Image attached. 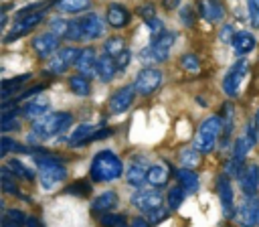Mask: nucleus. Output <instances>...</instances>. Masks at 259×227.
Wrapping results in <instances>:
<instances>
[{
    "instance_id": "nucleus-49",
    "label": "nucleus",
    "mask_w": 259,
    "mask_h": 227,
    "mask_svg": "<svg viewBox=\"0 0 259 227\" xmlns=\"http://www.w3.org/2000/svg\"><path fill=\"white\" fill-rule=\"evenodd\" d=\"M138 14L144 18V22H148V20H152V18L156 16V14H154V6H152V4H144V6H140Z\"/></svg>"
},
{
    "instance_id": "nucleus-39",
    "label": "nucleus",
    "mask_w": 259,
    "mask_h": 227,
    "mask_svg": "<svg viewBox=\"0 0 259 227\" xmlns=\"http://www.w3.org/2000/svg\"><path fill=\"white\" fill-rule=\"evenodd\" d=\"M65 193L67 195H73V197H87V195H91V184L87 180H77V182L69 184L65 188Z\"/></svg>"
},
{
    "instance_id": "nucleus-19",
    "label": "nucleus",
    "mask_w": 259,
    "mask_h": 227,
    "mask_svg": "<svg viewBox=\"0 0 259 227\" xmlns=\"http://www.w3.org/2000/svg\"><path fill=\"white\" fill-rule=\"evenodd\" d=\"M75 67L79 69V75H85V77L95 75V69H97V57H95V51H93V49H81L79 55H77Z\"/></svg>"
},
{
    "instance_id": "nucleus-56",
    "label": "nucleus",
    "mask_w": 259,
    "mask_h": 227,
    "mask_svg": "<svg viewBox=\"0 0 259 227\" xmlns=\"http://www.w3.org/2000/svg\"><path fill=\"white\" fill-rule=\"evenodd\" d=\"M164 2V6L168 8V10H174V8H178V4H180V0H162Z\"/></svg>"
},
{
    "instance_id": "nucleus-26",
    "label": "nucleus",
    "mask_w": 259,
    "mask_h": 227,
    "mask_svg": "<svg viewBox=\"0 0 259 227\" xmlns=\"http://www.w3.org/2000/svg\"><path fill=\"white\" fill-rule=\"evenodd\" d=\"M176 176H178V184L186 191V195H192L198 191V174L192 172L190 168H180L176 170Z\"/></svg>"
},
{
    "instance_id": "nucleus-34",
    "label": "nucleus",
    "mask_w": 259,
    "mask_h": 227,
    "mask_svg": "<svg viewBox=\"0 0 259 227\" xmlns=\"http://www.w3.org/2000/svg\"><path fill=\"white\" fill-rule=\"evenodd\" d=\"M26 219L22 215V211L18 209H8L4 211V217H2V227H24Z\"/></svg>"
},
{
    "instance_id": "nucleus-23",
    "label": "nucleus",
    "mask_w": 259,
    "mask_h": 227,
    "mask_svg": "<svg viewBox=\"0 0 259 227\" xmlns=\"http://www.w3.org/2000/svg\"><path fill=\"white\" fill-rule=\"evenodd\" d=\"M233 49H235V53L239 57L251 53L255 49V36L251 32H247V30H239L235 34V39H233Z\"/></svg>"
},
{
    "instance_id": "nucleus-24",
    "label": "nucleus",
    "mask_w": 259,
    "mask_h": 227,
    "mask_svg": "<svg viewBox=\"0 0 259 227\" xmlns=\"http://www.w3.org/2000/svg\"><path fill=\"white\" fill-rule=\"evenodd\" d=\"M97 132V128L95 126H91V124H81L77 130H73V134L69 136V144L71 146H83V144H87V142H93V134Z\"/></svg>"
},
{
    "instance_id": "nucleus-3",
    "label": "nucleus",
    "mask_w": 259,
    "mask_h": 227,
    "mask_svg": "<svg viewBox=\"0 0 259 227\" xmlns=\"http://www.w3.org/2000/svg\"><path fill=\"white\" fill-rule=\"evenodd\" d=\"M73 124V116L67 111H55V114H47L40 120H36L32 124V136L34 140H49L61 132H65L69 126Z\"/></svg>"
},
{
    "instance_id": "nucleus-11",
    "label": "nucleus",
    "mask_w": 259,
    "mask_h": 227,
    "mask_svg": "<svg viewBox=\"0 0 259 227\" xmlns=\"http://www.w3.org/2000/svg\"><path fill=\"white\" fill-rule=\"evenodd\" d=\"M59 45H61V36L59 34H55V32H42V34H38V36H34L32 39V49H34V53L40 57V59H47L49 55H53L57 49H59Z\"/></svg>"
},
{
    "instance_id": "nucleus-7",
    "label": "nucleus",
    "mask_w": 259,
    "mask_h": 227,
    "mask_svg": "<svg viewBox=\"0 0 259 227\" xmlns=\"http://www.w3.org/2000/svg\"><path fill=\"white\" fill-rule=\"evenodd\" d=\"M162 83V73L158 69H152V67H144L138 75H136V81H134V87L140 95H150L154 93Z\"/></svg>"
},
{
    "instance_id": "nucleus-31",
    "label": "nucleus",
    "mask_w": 259,
    "mask_h": 227,
    "mask_svg": "<svg viewBox=\"0 0 259 227\" xmlns=\"http://www.w3.org/2000/svg\"><path fill=\"white\" fill-rule=\"evenodd\" d=\"M55 6L61 12H83L91 6V0H55Z\"/></svg>"
},
{
    "instance_id": "nucleus-21",
    "label": "nucleus",
    "mask_w": 259,
    "mask_h": 227,
    "mask_svg": "<svg viewBox=\"0 0 259 227\" xmlns=\"http://www.w3.org/2000/svg\"><path fill=\"white\" fill-rule=\"evenodd\" d=\"M81 24H83V30H85V41L99 39V36L105 32V22H103L101 16H97V14L81 16Z\"/></svg>"
},
{
    "instance_id": "nucleus-35",
    "label": "nucleus",
    "mask_w": 259,
    "mask_h": 227,
    "mask_svg": "<svg viewBox=\"0 0 259 227\" xmlns=\"http://www.w3.org/2000/svg\"><path fill=\"white\" fill-rule=\"evenodd\" d=\"M65 39H69V41H85V30H83V24H81V18H75V20H69V26H67V32H65Z\"/></svg>"
},
{
    "instance_id": "nucleus-28",
    "label": "nucleus",
    "mask_w": 259,
    "mask_h": 227,
    "mask_svg": "<svg viewBox=\"0 0 259 227\" xmlns=\"http://www.w3.org/2000/svg\"><path fill=\"white\" fill-rule=\"evenodd\" d=\"M168 176H170L168 164H154L148 168V182L152 186H164L168 182Z\"/></svg>"
},
{
    "instance_id": "nucleus-29",
    "label": "nucleus",
    "mask_w": 259,
    "mask_h": 227,
    "mask_svg": "<svg viewBox=\"0 0 259 227\" xmlns=\"http://www.w3.org/2000/svg\"><path fill=\"white\" fill-rule=\"evenodd\" d=\"M223 134H221V146H227L229 144V138L233 134V118H235V109L231 103H225L223 105Z\"/></svg>"
},
{
    "instance_id": "nucleus-43",
    "label": "nucleus",
    "mask_w": 259,
    "mask_h": 227,
    "mask_svg": "<svg viewBox=\"0 0 259 227\" xmlns=\"http://www.w3.org/2000/svg\"><path fill=\"white\" fill-rule=\"evenodd\" d=\"M123 221H125V217L123 215H117V213H103L101 215V225L103 227H117Z\"/></svg>"
},
{
    "instance_id": "nucleus-18",
    "label": "nucleus",
    "mask_w": 259,
    "mask_h": 227,
    "mask_svg": "<svg viewBox=\"0 0 259 227\" xmlns=\"http://www.w3.org/2000/svg\"><path fill=\"white\" fill-rule=\"evenodd\" d=\"M117 71H119V67H117V63H115V57H111V55H107V53H103V55L97 57L95 75L99 77V81H103V83L111 81Z\"/></svg>"
},
{
    "instance_id": "nucleus-51",
    "label": "nucleus",
    "mask_w": 259,
    "mask_h": 227,
    "mask_svg": "<svg viewBox=\"0 0 259 227\" xmlns=\"http://www.w3.org/2000/svg\"><path fill=\"white\" fill-rule=\"evenodd\" d=\"M42 89H45V85H36V87H32V89H26V91H22L14 101H20V99H28V97H34V95H38V93H42Z\"/></svg>"
},
{
    "instance_id": "nucleus-45",
    "label": "nucleus",
    "mask_w": 259,
    "mask_h": 227,
    "mask_svg": "<svg viewBox=\"0 0 259 227\" xmlns=\"http://www.w3.org/2000/svg\"><path fill=\"white\" fill-rule=\"evenodd\" d=\"M166 217H168V211H166L164 207H158V209H152V211L146 213V219H148L150 223H160V221H164Z\"/></svg>"
},
{
    "instance_id": "nucleus-16",
    "label": "nucleus",
    "mask_w": 259,
    "mask_h": 227,
    "mask_svg": "<svg viewBox=\"0 0 259 227\" xmlns=\"http://www.w3.org/2000/svg\"><path fill=\"white\" fill-rule=\"evenodd\" d=\"M134 95H136V87H134V85L119 87V89L111 95V99H109V107H111V111H113V114H121V111H125V109L132 105Z\"/></svg>"
},
{
    "instance_id": "nucleus-1",
    "label": "nucleus",
    "mask_w": 259,
    "mask_h": 227,
    "mask_svg": "<svg viewBox=\"0 0 259 227\" xmlns=\"http://www.w3.org/2000/svg\"><path fill=\"white\" fill-rule=\"evenodd\" d=\"M34 162H36V166H38V178H40L42 188L51 191V188H55L59 182L65 180L67 168H65V164H63V158H61V156L49 154V152H40V154H34Z\"/></svg>"
},
{
    "instance_id": "nucleus-54",
    "label": "nucleus",
    "mask_w": 259,
    "mask_h": 227,
    "mask_svg": "<svg viewBox=\"0 0 259 227\" xmlns=\"http://www.w3.org/2000/svg\"><path fill=\"white\" fill-rule=\"evenodd\" d=\"M152 223L146 219V217H134L132 219V223H130V227H150Z\"/></svg>"
},
{
    "instance_id": "nucleus-25",
    "label": "nucleus",
    "mask_w": 259,
    "mask_h": 227,
    "mask_svg": "<svg viewBox=\"0 0 259 227\" xmlns=\"http://www.w3.org/2000/svg\"><path fill=\"white\" fill-rule=\"evenodd\" d=\"M107 22L113 28H121L130 22V12L121 4H109L107 6Z\"/></svg>"
},
{
    "instance_id": "nucleus-52",
    "label": "nucleus",
    "mask_w": 259,
    "mask_h": 227,
    "mask_svg": "<svg viewBox=\"0 0 259 227\" xmlns=\"http://www.w3.org/2000/svg\"><path fill=\"white\" fill-rule=\"evenodd\" d=\"M14 144H16L14 140H10L8 136H2V140H0V146H2L0 148V156H6L8 150H14Z\"/></svg>"
},
{
    "instance_id": "nucleus-13",
    "label": "nucleus",
    "mask_w": 259,
    "mask_h": 227,
    "mask_svg": "<svg viewBox=\"0 0 259 227\" xmlns=\"http://www.w3.org/2000/svg\"><path fill=\"white\" fill-rule=\"evenodd\" d=\"M132 203H134L140 211L148 213V211H152V209L162 207V195H160L158 191H154V188L138 191V193H134V195H132Z\"/></svg>"
},
{
    "instance_id": "nucleus-15",
    "label": "nucleus",
    "mask_w": 259,
    "mask_h": 227,
    "mask_svg": "<svg viewBox=\"0 0 259 227\" xmlns=\"http://www.w3.org/2000/svg\"><path fill=\"white\" fill-rule=\"evenodd\" d=\"M239 219L243 227H253L259 223V197H247L239 207Z\"/></svg>"
},
{
    "instance_id": "nucleus-5",
    "label": "nucleus",
    "mask_w": 259,
    "mask_h": 227,
    "mask_svg": "<svg viewBox=\"0 0 259 227\" xmlns=\"http://www.w3.org/2000/svg\"><path fill=\"white\" fill-rule=\"evenodd\" d=\"M45 14H47V8H40V10H36V12L24 14V16H16V20H14V24H12L10 32L4 36V41H6V43H12L14 39H20L22 34L30 32L36 24H40V22H42Z\"/></svg>"
},
{
    "instance_id": "nucleus-53",
    "label": "nucleus",
    "mask_w": 259,
    "mask_h": 227,
    "mask_svg": "<svg viewBox=\"0 0 259 227\" xmlns=\"http://www.w3.org/2000/svg\"><path fill=\"white\" fill-rule=\"evenodd\" d=\"M0 126H2V132H10V130H18V128H20V122H18L16 118H12V120L0 122Z\"/></svg>"
},
{
    "instance_id": "nucleus-9",
    "label": "nucleus",
    "mask_w": 259,
    "mask_h": 227,
    "mask_svg": "<svg viewBox=\"0 0 259 227\" xmlns=\"http://www.w3.org/2000/svg\"><path fill=\"white\" fill-rule=\"evenodd\" d=\"M217 193H219V199H221V207H223V215L227 219H233L235 217V199H233V186H231V180L229 176L221 174L217 178Z\"/></svg>"
},
{
    "instance_id": "nucleus-41",
    "label": "nucleus",
    "mask_w": 259,
    "mask_h": 227,
    "mask_svg": "<svg viewBox=\"0 0 259 227\" xmlns=\"http://www.w3.org/2000/svg\"><path fill=\"white\" fill-rule=\"evenodd\" d=\"M180 65H182V69L184 71H188V73H198L200 71V61H198V57L196 55H184L182 59H180Z\"/></svg>"
},
{
    "instance_id": "nucleus-58",
    "label": "nucleus",
    "mask_w": 259,
    "mask_h": 227,
    "mask_svg": "<svg viewBox=\"0 0 259 227\" xmlns=\"http://www.w3.org/2000/svg\"><path fill=\"white\" fill-rule=\"evenodd\" d=\"M255 130H257V138H259V109H257V114H255Z\"/></svg>"
},
{
    "instance_id": "nucleus-30",
    "label": "nucleus",
    "mask_w": 259,
    "mask_h": 227,
    "mask_svg": "<svg viewBox=\"0 0 259 227\" xmlns=\"http://www.w3.org/2000/svg\"><path fill=\"white\" fill-rule=\"evenodd\" d=\"M26 79H30L28 73L18 75V77H14V79H6V81H2V103H6V101L12 97V93H16V91L24 85Z\"/></svg>"
},
{
    "instance_id": "nucleus-57",
    "label": "nucleus",
    "mask_w": 259,
    "mask_h": 227,
    "mask_svg": "<svg viewBox=\"0 0 259 227\" xmlns=\"http://www.w3.org/2000/svg\"><path fill=\"white\" fill-rule=\"evenodd\" d=\"M190 8H182V20H184V24H188L190 26Z\"/></svg>"
},
{
    "instance_id": "nucleus-8",
    "label": "nucleus",
    "mask_w": 259,
    "mask_h": 227,
    "mask_svg": "<svg viewBox=\"0 0 259 227\" xmlns=\"http://www.w3.org/2000/svg\"><path fill=\"white\" fill-rule=\"evenodd\" d=\"M247 71H249V63L245 59H241L235 65H231V69L227 71V75L223 79V89H225L227 95H235L239 91V85L243 83Z\"/></svg>"
},
{
    "instance_id": "nucleus-27",
    "label": "nucleus",
    "mask_w": 259,
    "mask_h": 227,
    "mask_svg": "<svg viewBox=\"0 0 259 227\" xmlns=\"http://www.w3.org/2000/svg\"><path fill=\"white\" fill-rule=\"evenodd\" d=\"M125 180H127L132 186H142V184L148 180L146 164H144V162H134V164H130V168H127V172H125Z\"/></svg>"
},
{
    "instance_id": "nucleus-14",
    "label": "nucleus",
    "mask_w": 259,
    "mask_h": 227,
    "mask_svg": "<svg viewBox=\"0 0 259 227\" xmlns=\"http://www.w3.org/2000/svg\"><path fill=\"white\" fill-rule=\"evenodd\" d=\"M49 107H51V99H49L47 95L38 93V95L30 97V99L24 103V107H22V116L28 118V120H32V118H34V120H40L42 116H47Z\"/></svg>"
},
{
    "instance_id": "nucleus-40",
    "label": "nucleus",
    "mask_w": 259,
    "mask_h": 227,
    "mask_svg": "<svg viewBox=\"0 0 259 227\" xmlns=\"http://www.w3.org/2000/svg\"><path fill=\"white\" fill-rule=\"evenodd\" d=\"M180 160H182V164H184L186 168H190V166H196V164H198V160H200V152H198L194 146H190V148H184V150L180 152Z\"/></svg>"
},
{
    "instance_id": "nucleus-48",
    "label": "nucleus",
    "mask_w": 259,
    "mask_h": 227,
    "mask_svg": "<svg viewBox=\"0 0 259 227\" xmlns=\"http://www.w3.org/2000/svg\"><path fill=\"white\" fill-rule=\"evenodd\" d=\"M235 30H233V26L231 24H225L223 28H221V32H219V39L223 41V43H233V39H235Z\"/></svg>"
},
{
    "instance_id": "nucleus-38",
    "label": "nucleus",
    "mask_w": 259,
    "mask_h": 227,
    "mask_svg": "<svg viewBox=\"0 0 259 227\" xmlns=\"http://www.w3.org/2000/svg\"><path fill=\"white\" fill-rule=\"evenodd\" d=\"M184 197H186V191H184L180 184L172 186V188H170V193H168V207H170L172 211H176V209L182 205Z\"/></svg>"
},
{
    "instance_id": "nucleus-10",
    "label": "nucleus",
    "mask_w": 259,
    "mask_h": 227,
    "mask_svg": "<svg viewBox=\"0 0 259 227\" xmlns=\"http://www.w3.org/2000/svg\"><path fill=\"white\" fill-rule=\"evenodd\" d=\"M77 55H79V49H75V47L59 49L57 55L49 61V71H51V73H65L71 65H75Z\"/></svg>"
},
{
    "instance_id": "nucleus-2",
    "label": "nucleus",
    "mask_w": 259,
    "mask_h": 227,
    "mask_svg": "<svg viewBox=\"0 0 259 227\" xmlns=\"http://www.w3.org/2000/svg\"><path fill=\"white\" fill-rule=\"evenodd\" d=\"M123 172V164L119 160L117 154H113L111 150H101L93 156L91 162V178L95 182H109L119 178Z\"/></svg>"
},
{
    "instance_id": "nucleus-20",
    "label": "nucleus",
    "mask_w": 259,
    "mask_h": 227,
    "mask_svg": "<svg viewBox=\"0 0 259 227\" xmlns=\"http://www.w3.org/2000/svg\"><path fill=\"white\" fill-rule=\"evenodd\" d=\"M198 14L206 22H219L225 16V8L219 0H200L198 2Z\"/></svg>"
},
{
    "instance_id": "nucleus-55",
    "label": "nucleus",
    "mask_w": 259,
    "mask_h": 227,
    "mask_svg": "<svg viewBox=\"0 0 259 227\" xmlns=\"http://www.w3.org/2000/svg\"><path fill=\"white\" fill-rule=\"evenodd\" d=\"M26 227H42V223H40L36 217H32V215H30V217L26 219Z\"/></svg>"
},
{
    "instance_id": "nucleus-44",
    "label": "nucleus",
    "mask_w": 259,
    "mask_h": 227,
    "mask_svg": "<svg viewBox=\"0 0 259 227\" xmlns=\"http://www.w3.org/2000/svg\"><path fill=\"white\" fill-rule=\"evenodd\" d=\"M249 8V20L253 28H259V0H247Z\"/></svg>"
},
{
    "instance_id": "nucleus-4",
    "label": "nucleus",
    "mask_w": 259,
    "mask_h": 227,
    "mask_svg": "<svg viewBox=\"0 0 259 227\" xmlns=\"http://www.w3.org/2000/svg\"><path fill=\"white\" fill-rule=\"evenodd\" d=\"M221 134H223V118H221V116H210V118H206V120L200 124L198 132H196L194 148H196L200 154H208V152L217 146Z\"/></svg>"
},
{
    "instance_id": "nucleus-47",
    "label": "nucleus",
    "mask_w": 259,
    "mask_h": 227,
    "mask_svg": "<svg viewBox=\"0 0 259 227\" xmlns=\"http://www.w3.org/2000/svg\"><path fill=\"white\" fill-rule=\"evenodd\" d=\"M67 26H69V22H65V20L57 18V20H53V22H51V32H55V34H59V36H65Z\"/></svg>"
},
{
    "instance_id": "nucleus-12",
    "label": "nucleus",
    "mask_w": 259,
    "mask_h": 227,
    "mask_svg": "<svg viewBox=\"0 0 259 227\" xmlns=\"http://www.w3.org/2000/svg\"><path fill=\"white\" fill-rule=\"evenodd\" d=\"M255 144H257V130H255V124H249L247 130L235 140V146H233V158L243 160V158L251 152V148H253Z\"/></svg>"
},
{
    "instance_id": "nucleus-50",
    "label": "nucleus",
    "mask_w": 259,
    "mask_h": 227,
    "mask_svg": "<svg viewBox=\"0 0 259 227\" xmlns=\"http://www.w3.org/2000/svg\"><path fill=\"white\" fill-rule=\"evenodd\" d=\"M130 59H132V53H130V49H125L119 57H115V63H117V67H119V71H123L127 65H130Z\"/></svg>"
},
{
    "instance_id": "nucleus-42",
    "label": "nucleus",
    "mask_w": 259,
    "mask_h": 227,
    "mask_svg": "<svg viewBox=\"0 0 259 227\" xmlns=\"http://www.w3.org/2000/svg\"><path fill=\"white\" fill-rule=\"evenodd\" d=\"M225 170H227V176H241L243 174V160L239 158H231L227 164H225Z\"/></svg>"
},
{
    "instance_id": "nucleus-37",
    "label": "nucleus",
    "mask_w": 259,
    "mask_h": 227,
    "mask_svg": "<svg viewBox=\"0 0 259 227\" xmlns=\"http://www.w3.org/2000/svg\"><path fill=\"white\" fill-rule=\"evenodd\" d=\"M0 178H2V191L6 193V195H18V197H22L18 191H16V184H14V174L4 166L2 170H0Z\"/></svg>"
},
{
    "instance_id": "nucleus-36",
    "label": "nucleus",
    "mask_w": 259,
    "mask_h": 227,
    "mask_svg": "<svg viewBox=\"0 0 259 227\" xmlns=\"http://www.w3.org/2000/svg\"><path fill=\"white\" fill-rule=\"evenodd\" d=\"M105 53L107 55H111V57H119L127 47H125V41L121 39V36H111V39H107L105 41Z\"/></svg>"
},
{
    "instance_id": "nucleus-33",
    "label": "nucleus",
    "mask_w": 259,
    "mask_h": 227,
    "mask_svg": "<svg viewBox=\"0 0 259 227\" xmlns=\"http://www.w3.org/2000/svg\"><path fill=\"white\" fill-rule=\"evenodd\" d=\"M6 168H8L16 178H24V180H32V178H34L32 170H30V168H26V166H24L20 160H16V158L8 160V162H6Z\"/></svg>"
},
{
    "instance_id": "nucleus-46",
    "label": "nucleus",
    "mask_w": 259,
    "mask_h": 227,
    "mask_svg": "<svg viewBox=\"0 0 259 227\" xmlns=\"http://www.w3.org/2000/svg\"><path fill=\"white\" fill-rule=\"evenodd\" d=\"M146 24H148V28L152 30V39H156V36H160V34L164 32V22H162L158 16H154V18L148 20Z\"/></svg>"
},
{
    "instance_id": "nucleus-6",
    "label": "nucleus",
    "mask_w": 259,
    "mask_h": 227,
    "mask_svg": "<svg viewBox=\"0 0 259 227\" xmlns=\"http://www.w3.org/2000/svg\"><path fill=\"white\" fill-rule=\"evenodd\" d=\"M176 41L174 32H162L160 36L152 39V43L142 51V59H154V61H166L170 55V49Z\"/></svg>"
},
{
    "instance_id": "nucleus-32",
    "label": "nucleus",
    "mask_w": 259,
    "mask_h": 227,
    "mask_svg": "<svg viewBox=\"0 0 259 227\" xmlns=\"http://www.w3.org/2000/svg\"><path fill=\"white\" fill-rule=\"evenodd\" d=\"M69 87H71V91L75 95H81V97L89 95V91H91V85H89V81H87L85 75H73L69 79Z\"/></svg>"
},
{
    "instance_id": "nucleus-22",
    "label": "nucleus",
    "mask_w": 259,
    "mask_h": 227,
    "mask_svg": "<svg viewBox=\"0 0 259 227\" xmlns=\"http://www.w3.org/2000/svg\"><path fill=\"white\" fill-rule=\"evenodd\" d=\"M117 193H113V191H105V193H101L95 201H93V205H91V211L95 213V215H103V213H111V209L117 205Z\"/></svg>"
},
{
    "instance_id": "nucleus-17",
    "label": "nucleus",
    "mask_w": 259,
    "mask_h": 227,
    "mask_svg": "<svg viewBox=\"0 0 259 227\" xmlns=\"http://www.w3.org/2000/svg\"><path fill=\"white\" fill-rule=\"evenodd\" d=\"M239 184H241V191L247 197H255V193L259 188V166L257 164H247L243 168V174L239 176Z\"/></svg>"
}]
</instances>
